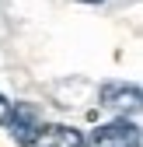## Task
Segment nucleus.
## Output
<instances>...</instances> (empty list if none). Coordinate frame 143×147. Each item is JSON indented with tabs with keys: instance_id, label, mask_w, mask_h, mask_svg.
<instances>
[{
	"instance_id": "nucleus-1",
	"label": "nucleus",
	"mask_w": 143,
	"mask_h": 147,
	"mask_svg": "<svg viewBox=\"0 0 143 147\" xmlns=\"http://www.w3.org/2000/svg\"><path fill=\"white\" fill-rule=\"evenodd\" d=\"M91 147H140V126L119 116L91 133Z\"/></svg>"
},
{
	"instance_id": "nucleus-2",
	"label": "nucleus",
	"mask_w": 143,
	"mask_h": 147,
	"mask_svg": "<svg viewBox=\"0 0 143 147\" xmlns=\"http://www.w3.org/2000/svg\"><path fill=\"white\" fill-rule=\"evenodd\" d=\"M7 123H11L14 144H17V147H28V144L35 140V133L42 130V112H39L35 105H28V102H17V105L11 109Z\"/></svg>"
},
{
	"instance_id": "nucleus-3",
	"label": "nucleus",
	"mask_w": 143,
	"mask_h": 147,
	"mask_svg": "<svg viewBox=\"0 0 143 147\" xmlns=\"http://www.w3.org/2000/svg\"><path fill=\"white\" fill-rule=\"evenodd\" d=\"M101 105L119 112V116L136 112L140 109V88L136 84H105L101 88Z\"/></svg>"
},
{
	"instance_id": "nucleus-4",
	"label": "nucleus",
	"mask_w": 143,
	"mask_h": 147,
	"mask_svg": "<svg viewBox=\"0 0 143 147\" xmlns=\"http://www.w3.org/2000/svg\"><path fill=\"white\" fill-rule=\"evenodd\" d=\"M28 147H84V137L74 126H42Z\"/></svg>"
},
{
	"instance_id": "nucleus-5",
	"label": "nucleus",
	"mask_w": 143,
	"mask_h": 147,
	"mask_svg": "<svg viewBox=\"0 0 143 147\" xmlns=\"http://www.w3.org/2000/svg\"><path fill=\"white\" fill-rule=\"evenodd\" d=\"M7 116H11V102H7L4 95H0V126L7 123Z\"/></svg>"
},
{
	"instance_id": "nucleus-6",
	"label": "nucleus",
	"mask_w": 143,
	"mask_h": 147,
	"mask_svg": "<svg viewBox=\"0 0 143 147\" xmlns=\"http://www.w3.org/2000/svg\"><path fill=\"white\" fill-rule=\"evenodd\" d=\"M87 4H98V0H87Z\"/></svg>"
}]
</instances>
